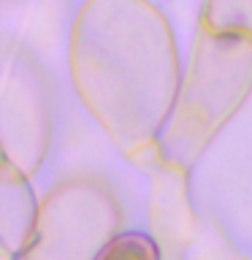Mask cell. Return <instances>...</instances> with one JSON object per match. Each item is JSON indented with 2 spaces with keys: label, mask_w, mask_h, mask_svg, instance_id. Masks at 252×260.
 <instances>
[{
  "label": "cell",
  "mask_w": 252,
  "mask_h": 260,
  "mask_svg": "<svg viewBox=\"0 0 252 260\" xmlns=\"http://www.w3.org/2000/svg\"><path fill=\"white\" fill-rule=\"evenodd\" d=\"M95 260H160V249L146 233H119L103 244Z\"/></svg>",
  "instance_id": "obj_1"
}]
</instances>
